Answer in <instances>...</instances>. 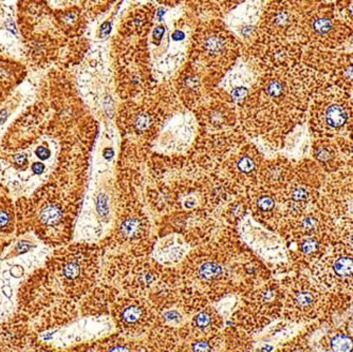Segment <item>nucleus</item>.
Listing matches in <instances>:
<instances>
[{"label": "nucleus", "mask_w": 353, "mask_h": 352, "mask_svg": "<svg viewBox=\"0 0 353 352\" xmlns=\"http://www.w3.org/2000/svg\"><path fill=\"white\" fill-rule=\"evenodd\" d=\"M259 208H261L263 212H268V211L274 208V200L270 198V197H263V198L259 199Z\"/></svg>", "instance_id": "2eb2a0df"}, {"label": "nucleus", "mask_w": 353, "mask_h": 352, "mask_svg": "<svg viewBox=\"0 0 353 352\" xmlns=\"http://www.w3.org/2000/svg\"><path fill=\"white\" fill-rule=\"evenodd\" d=\"M188 244L181 239H174L172 242L164 240L161 246L159 244L158 248H154V260L163 266L172 268L174 264L183 262L184 256L188 254Z\"/></svg>", "instance_id": "39448f33"}, {"label": "nucleus", "mask_w": 353, "mask_h": 352, "mask_svg": "<svg viewBox=\"0 0 353 352\" xmlns=\"http://www.w3.org/2000/svg\"><path fill=\"white\" fill-rule=\"evenodd\" d=\"M61 219H63V211L59 206L50 204L41 211V224H46V226H54V224H59Z\"/></svg>", "instance_id": "1a4fd4ad"}, {"label": "nucleus", "mask_w": 353, "mask_h": 352, "mask_svg": "<svg viewBox=\"0 0 353 352\" xmlns=\"http://www.w3.org/2000/svg\"><path fill=\"white\" fill-rule=\"evenodd\" d=\"M46 170V165L43 164L41 162H35L32 165V172L33 174L37 175V176H39V175H43Z\"/></svg>", "instance_id": "aec40b11"}, {"label": "nucleus", "mask_w": 353, "mask_h": 352, "mask_svg": "<svg viewBox=\"0 0 353 352\" xmlns=\"http://www.w3.org/2000/svg\"><path fill=\"white\" fill-rule=\"evenodd\" d=\"M332 348L335 352H350L353 348V342L346 335H339L332 341Z\"/></svg>", "instance_id": "9b49d317"}, {"label": "nucleus", "mask_w": 353, "mask_h": 352, "mask_svg": "<svg viewBox=\"0 0 353 352\" xmlns=\"http://www.w3.org/2000/svg\"><path fill=\"white\" fill-rule=\"evenodd\" d=\"M332 29V21L327 17H317L313 23V30L319 35H324Z\"/></svg>", "instance_id": "f8f14e48"}, {"label": "nucleus", "mask_w": 353, "mask_h": 352, "mask_svg": "<svg viewBox=\"0 0 353 352\" xmlns=\"http://www.w3.org/2000/svg\"><path fill=\"white\" fill-rule=\"evenodd\" d=\"M144 224L138 217H130L121 224L119 228V236L123 242H138L143 237Z\"/></svg>", "instance_id": "423d86ee"}, {"label": "nucleus", "mask_w": 353, "mask_h": 352, "mask_svg": "<svg viewBox=\"0 0 353 352\" xmlns=\"http://www.w3.org/2000/svg\"><path fill=\"white\" fill-rule=\"evenodd\" d=\"M109 312L117 328L126 338L139 337L152 330L159 314L148 297L130 294L117 298Z\"/></svg>", "instance_id": "f03ea898"}, {"label": "nucleus", "mask_w": 353, "mask_h": 352, "mask_svg": "<svg viewBox=\"0 0 353 352\" xmlns=\"http://www.w3.org/2000/svg\"><path fill=\"white\" fill-rule=\"evenodd\" d=\"M238 167H239L241 172L249 174V173L253 170L254 161L252 160L251 158H249V157H243V158L240 159L239 162H238Z\"/></svg>", "instance_id": "4468645a"}, {"label": "nucleus", "mask_w": 353, "mask_h": 352, "mask_svg": "<svg viewBox=\"0 0 353 352\" xmlns=\"http://www.w3.org/2000/svg\"><path fill=\"white\" fill-rule=\"evenodd\" d=\"M313 297L308 292H299L295 295V303L301 307H308L312 304Z\"/></svg>", "instance_id": "ddd939ff"}, {"label": "nucleus", "mask_w": 353, "mask_h": 352, "mask_svg": "<svg viewBox=\"0 0 353 352\" xmlns=\"http://www.w3.org/2000/svg\"><path fill=\"white\" fill-rule=\"evenodd\" d=\"M317 248H319V244L314 240H306L301 244V250H303V253L306 254L313 253L317 250Z\"/></svg>", "instance_id": "dca6fc26"}, {"label": "nucleus", "mask_w": 353, "mask_h": 352, "mask_svg": "<svg viewBox=\"0 0 353 352\" xmlns=\"http://www.w3.org/2000/svg\"><path fill=\"white\" fill-rule=\"evenodd\" d=\"M309 198V192L305 188H296L292 192V199L295 201L307 200Z\"/></svg>", "instance_id": "a211bd4d"}, {"label": "nucleus", "mask_w": 353, "mask_h": 352, "mask_svg": "<svg viewBox=\"0 0 353 352\" xmlns=\"http://www.w3.org/2000/svg\"><path fill=\"white\" fill-rule=\"evenodd\" d=\"M8 222H9V215L5 211H0V228L7 226Z\"/></svg>", "instance_id": "412c9836"}, {"label": "nucleus", "mask_w": 353, "mask_h": 352, "mask_svg": "<svg viewBox=\"0 0 353 352\" xmlns=\"http://www.w3.org/2000/svg\"><path fill=\"white\" fill-rule=\"evenodd\" d=\"M137 343L138 342L127 341L126 339L118 337L117 340H110L102 352H148L144 346Z\"/></svg>", "instance_id": "6e6552de"}, {"label": "nucleus", "mask_w": 353, "mask_h": 352, "mask_svg": "<svg viewBox=\"0 0 353 352\" xmlns=\"http://www.w3.org/2000/svg\"><path fill=\"white\" fill-rule=\"evenodd\" d=\"M334 270L340 276H350L353 274V260L349 257H342L336 260Z\"/></svg>", "instance_id": "9d476101"}, {"label": "nucleus", "mask_w": 353, "mask_h": 352, "mask_svg": "<svg viewBox=\"0 0 353 352\" xmlns=\"http://www.w3.org/2000/svg\"><path fill=\"white\" fill-rule=\"evenodd\" d=\"M49 250L33 239L14 242L0 257V323L14 313L26 278L47 260Z\"/></svg>", "instance_id": "f257e3e1"}, {"label": "nucleus", "mask_w": 353, "mask_h": 352, "mask_svg": "<svg viewBox=\"0 0 353 352\" xmlns=\"http://www.w3.org/2000/svg\"><path fill=\"white\" fill-rule=\"evenodd\" d=\"M223 326V316L219 310L212 306L194 314L188 328L185 329L188 340L203 339L218 334Z\"/></svg>", "instance_id": "20e7f679"}, {"label": "nucleus", "mask_w": 353, "mask_h": 352, "mask_svg": "<svg viewBox=\"0 0 353 352\" xmlns=\"http://www.w3.org/2000/svg\"><path fill=\"white\" fill-rule=\"evenodd\" d=\"M347 117L348 115L346 108L338 104L330 105L323 115L325 123L331 129L341 128L346 123Z\"/></svg>", "instance_id": "0eeeda50"}, {"label": "nucleus", "mask_w": 353, "mask_h": 352, "mask_svg": "<svg viewBox=\"0 0 353 352\" xmlns=\"http://www.w3.org/2000/svg\"><path fill=\"white\" fill-rule=\"evenodd\" d=\"M303 228L307 234H311V233L316 230V220L313 219V218H306V219L303 220Z\"/></svg>", "instance_id": "f3484780"}, {"label": "nucleus", "mask_w": 353, "mask_h": 352, "mask_svg": "<svg viewBox=\"0 0 353 352\" xmlns=\"http://www.w3.org/2000/svg\"><path fill=\"white\" fill-rule=\"evenodd\" d=\"M345 79L348 81H353V65L348 66L344 71Z\"/></svg>", "instance_id": "4be33fe9"}, {"label": "nucleus", "mask_w": 353, "mask_h": 352, "mask_svg": "<svg viewBox=\"0 0 353 352\" xmlns=\"http://www.w3.org/2000/svg\"><path fill=\"white\" fill-rule=\"evenodd\" d=\"M99 271V258L92 254L66 258L61 268V277L65 284H93Z\"/></svg>", "instance_id": "7ed1b4c3"}, {"label": "nucleus", "mask_w": 353, "mask_h": 352, "mask_svg": "<svg viewBox=\"0 0 353 352\" xmlns=\"http://www.w3.org/2000/svg\"><path fill=\"white\" fill-rule=\"evenodd\" d=\"M35 155H37V157H39L41 161L48 160V159L51 157L50 149L45 146L37 147V148L35 149Z\"/></svg>", "instance_id": "6ab92c4d"}]
</instances>
